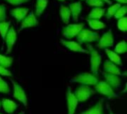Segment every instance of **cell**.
<instances>
[{
    "label": "cell",
    "instance_id": "1",
    "mask_svg": "<svg viewBox=\"0 0 127 114\" xmlns=\"http://www.w3.org/2000/svg\"><path fill=\"white\" fill-rule=\"evenodd\" d=\"M77 39L80 44L89 43L98 41L100 39V35L97 33L94 32L91 30L83 28L77 35Z\"/></svg>",
    "mask_w": 127,
    "mask_h": 114
},
{
    "label": "cell",
    "instance_id": "2",
    "mask_svg": "<svg viewBox=\"0 0 127 114\" xmlns=\"http://www.w3.org/2000/svg\"><path fill=\"white\" fill-rule=\"evenodd\" d=\"M72 82H77L80 83L83 85H95L98 82V78L96 75H93L92 73L89 72H84L80 73L77 75H76L74 78L71 80Z\"/></svg>",
    "mask_w": 127,
    "mask_h": 114
},
{
    "label": "cell",
    "instance_id": "3",
    "mask_svg": "<svg viewBox=\"0 0 127 114\" xmlns=\"http://www.w3.org/2000/svg\"><path fill=\"white\" fill-rule=\"evenodd\" d=\"M88 47H89V53L91 55L90 62H91L92 72L95 75H98V71L102 60L101 56L100 55L98 52L95 50L93 47H92L91 46H89Z\"/></svg>",
    "mask_w": 127,
    "mask_h": 114
},
{
    "label": "cell",
    "instance_id": "4",
    "mask_svg": "<svg viewBox=\"0 0 127 114\" xmlns=\"http://www.w3.org/2000/svg\"><path fill=\"white\" fill-rule=\"evenodd\" d=\"M83 23H77V24H70L63 28V35L66 39H72L79 34V32L83 28Z\"/></svg>",
    "mask_w": 127,
    "mask_h": 114
},
{
    "label": "cell",
    "instance_id": "5",
    "mask_svg": "<svg viewBox=\"0 0 127 114\" xmlns=\"http://www.w3.org/2000/svg\"><path fill=\"white\" fill-rule=\"evenodd\" d=\"M95 93V91L92 90L89 86L87 85H82L80 86L74 93L80 102H83L87 101L92 95Z\"/></svg>",
    "mask_w": 127,
    "mask_h": 114
},
{
    "label": "cell",
    "instance_id": "6",
    "mask_svg": "<svg viewBox=\"0 0 127 114\" xmlns=\"http://www.w3.org/2000/svg\"><path fill=\"white\" fill-rule=\"evenodd\" d=\"M95 88L96 92L106 97H109V98L118 97V96L115 93L113 88H112L106 81H98L95 85Z\"/></svg>",
    "mask_w": 127,
    "mask_h": 114
},
{
    "label": "cell",
    "instance_id": "7",
    "mask_svg": "<svg viewBox=\"0 0 127 114\" xmlns=\"http://www.w3.org/2000/svg\"><path fill=\"white\" fill-rule=\"evenodd\" d=\"M11 83H12L13 88V96L15 99H16L18 101L22 102L25 107H27L28 106V99H27V96H26L25 92L23 90L22 87L20 84H19L18 83H16V81H14L13 80H11Z\"/></svg>",
    "mask_w": 127,
    "mask_h": 114
},
{
    "label": "cell",
    "instance_id": "8",
    "mask_svg": "<svg viewBox=\"0 0 127 114\" xmlns=\"http://www.w3.org/2000/svg\"><path fill=\"white\" fill-rule=\"evenodd\" d=\"M67 99V107H68V114H74L76 108L78 105V100L77 99L75 95L72 93L71 87H68L66 93Z\"/></svg>",
    "mask_w": 127,
    "mask_h": 114
},
{
    "label": "cell",
    "instance_id": "9",
    "mask_svg": "<svg viewBox=\"0 0 127 114\" xmlns=\"http://www.w3.org/2000/svg\"><path fill=\"white\" fill-rule=\"evenodd\" d=\"M17 39V35H16V31L14 29V28L13 26H10L7 33L5 36L4 38V41L6 43V46H7V52L10 53L11 52L13 46L16 43Z\"/></svg>",
    "mask_w": 127,
    "mask_h": 114
},
{
    "label": "cell",
    "instance_id": "10",
    "mask_svg": "<svg viewBox=\"0 0 127 114\" xmlns=\"http://www.w3.org/2000/svg\"><path fill=\"white\" fill-rule=\"evenodd\" d=\"M37 25H38V20L36 19V16L35 13L33 11H31L29 13V14H27V16L22 20L20 31L27 28L35 27Z\"/></svg>",
    "mask_w": 127,
    "mask_h": 114
},
{
    "label": "cell",
    "instance_id": "11",
    "mask_svg": "<svg viewBox=\"0 0 127 114\" xmlns=\"http://www.w3.org/2000/svg\"><path fill=\"white\" fill-rule=\"evenodd\" d=\"M114 44L113 34L111 30L106 32L101 38L99 39L98 47L100 49H106L107 47H112Z\"/></svg>",
    "mask_w": 127,
    "mask_h": 114
},
{
    "label": "cell",
    "instance_id": "12",
    "mask_svg": "<svg viewBox=\"0 0 127 114\" xmlns=\"http://www.w3.org/2000/svg\"><path fill=\"white\" fill-rule=\"evenodd\" d=\"M61 43L68 49L69 50L74 52H80V53H89V51L83 49L81 45L75 41H70V40H61Z\"/></svg>",
    "mask_w": 127,
    "mask_h": 114
},
{
    "label": "cell",
    "instance_id": "13",
    "mask_svg": "<svg viewBox=\"0 0 127 114\" xmlns=\"http://www.w3.org/2000/svg\"><path fill=\"white\" fill-rule=\"evenodd\" d=\"M104 78L106 79V82L112 87V88H118L121 84V79L118 75L103 72Z\"/></svg>",
    "mask_w": 127,
    "mask_h": 114
},
{
    "label": "cell",
    "instance_id": "14",
    "mask_svg": "<svg viewBox=\"0 0 127 114\" xmlns=\"http://www.w3.org/2000/svg\"><path fill=\"white\" fill-rule=\"evenodd\" d=\"M103 99L98 101L94 106L81 112L80 114H103Z\"/></svg>",
    "mask_w": 127,
    "mask_h": 114
},
{
    "label": "cell",
    "instance_id": "15",
    "mask_svg": "<svg viewBox=\"0 0 127 114\" xmlns=\"http://www.w3.org/2000/svg\"><path fill=\"white\" fill-rule=\"evenodd\" d=\"M10 14L18 22L22 21L28 14V8L27 7H16L10 10Z\"/></svg>",
    "mask_w": 127,
    "mask_h": 114
},
{
    "label": "cell",
    "instance_id": "16",
    "mask_svg": "<svg viewBox=\"0 0 127 114\" xmlns=\"http://www.w3.org/2000/svg\"><path fill=\"white\" fill-rule=\"evenodd\" d=\"M68 7L70 9L71 14L72 15L73 19L75 22H77L78 21L79 16H80V13L82 11V9H83L81 2H80V1H75V2L71 3L69 4V7Z\"/></svg>",
    "mask_w": 127,
    "mask_h": 114
},
{
    "label": "cell",
    "instance_id": "17",
    "mask_svg": "<svg viewBox=\"0 0 127 114\" xmlns=\"http://www.w3.org/2000/svg\"><path fill=\"white\" fill-rule=\"evenodd\" d=\"M103 68H104L105 72L116 75H121V72L120 69L117 66V65L113 63L112 62H111L109 60H106L105 61L104 65H103Z\"/></svg>",
    "mask_w": 127,
    "mask_h": 114
},
{
    "label": "cell",
    "instance_id": "18",
    "mask_svg": "<svg viewBox=\"0 0 127 114\" xmlns=\"http://www.w3.org/2000/svg\"><path fill=\"white\" fill-rule=\"evenodd\" d=\"M1 105L3 110L9 114H13L17 108V105L13 101L8 99H3L1 101Z\"/></svg>",
    "mask_w": 127,
    "mask_h": 114
},
{
    "label": "cell",
    "instance_id": "19",
    "mask_svg": "<svg viewBox=\"0 0 127 114\" xmlns=\"http://www.w3.org/2000/svg\"><path fill=\"white\" fill-rule=\"evenodd\" d=\"M60 15L61 16L63 22L65 24L68 25L69 22V20H70V17L71 16L69 7L64 6V5H61L60 8Z\"/></svg>",
    "mask_w": 127,
    "mask_h": 114
},
{
    "label": "cell",
    "instance_id": "20",
    "mask_svg": "<svg viewBox=\"0 0 127 114\" xmlns=\"http://www.w3.org/2000/svg\"><path fill=\"white\" fill-rule=\"evenodd\" d=\"M105 52H106V55L109 59V60H110L111 62H112L113 63H115L116 65H121L122 64L121 58L118 55V54H117L116 52H115L112 50H109L108 49H106Z\"/></svg>",
    "mask_w": 127,
    "mask_h": 114
},
{
    "label": "cell",
    "instance_id": "21",
    "mask_svg": "<svg viewBox=\"0 0 127 114\" xmlns=\"http://www.w3.org/2000/svg\"><path fill=\"white\" fill-rule=\"evenodd\" d=\"M105 13V9L102 7H95L88 16L89 19H100Z\"/></svg>",
    "mask_w": 127,
    "mask_h": 114
},
{
    "label": "cell",
    "instance_id": "22",
    "mask_svg": "<svg viewBox=\"0 0 127 114\" xmlns=\"http://www.w3.org/2000/svg\"><path fill=\"white\" fill-rule=\"evenodd\" d=\"M48 0H36V11L35 15L36 16H40L45 11L47 4Z\"/></svg>",
    "mask_w": 127,
    "mask_h": 114
},
{
    "label": "cell",
    "instance_id": "23",
    "mask_svg": "<svg viewBox=\"0 0 127 114\" xmlns=\"http://www.w3.org/2000/svg\"><path fill=\"white\" fill-rule=\"evenodd\" d=\"M87 22L89 26L94 30H100L103 29L106 27V24L103 22L100 21L99 19H87Z\"/></svg>",
    "mask_w": 127,
    "mask_h": 114
},
{
    "label": "cell",
    "instance_id": "24",
    "mask_svg": "<svg viewBox=\"0 0 127 114\" xmlns=\"http://www.w3.org/2000/svg\"><path fill=\"white\" fill-rule=\"evenodd\" d=\"M13 57H7V56L0 54V65L3 66L4 68H6V69L9 68L13 63Z\"/></svg>",
    "mask_w": 127,
    "mask_h": 114
},
{
    "label": "cell",
    "instance_id": "25",
    "mask_svg": "<svg viewBox=\"0 0 127 114\" xmlns=\"http://www.w3.org/2000/svg\"><path fill=\"white\" fill-rule=\"evenodd\" d=\"M10 26V22H0V35L2 38V40H4L5 36L7 33V31Z\"/></svg>",
    "mask_w": 127,
    "mask_h": 114
},
{
    "label": "cell",
    "instance_id": "26",
    "mask_svg": "<svg viewBox=\"0 0 127 114\" xmlns=\"http://www.w3.org/2000/svg\"><path fill=\"white\" fill-rule=\"evenodd\" d=\"M127 50V44L125 40H122L119 42L115 48V52L117 54H124Z\"/></svg>",
    "mask_w": 127,
    "mask_h": 114
},
{
    "label": "cell",
    "instance_id": "27",
    "mask_svg": "<svg viewBox=\"0 0 127 114\" xmlns=\"http://www.w3.org/2000/svg\"><path fill=\"white\" fill-rule=\"evenodd\" d=\"M121 4L120 3H117V4H115L113 5H112L111 7H109L107 10V12L106 13V17L107 19H111L112 16H114L115 13H116L117 10L121 7Z\"/></svg>",
    "mask_w": 127,
    "mask_h": 114
},
{
    "label": "cell",
    "instance_id": "28",
    "mask_svg": "<svg viewBox=\"0 0 127 114\" xmlns=\"http://www.w3.org/2000/svg\"><path fill=\"white\" fill-rule=\"evenodd\" d=\"M118 28L119 30L126 32L127 31V18L124 16L118 19Z\"/></svg>",
    "mask_w": 127,
    "mask_h": 114
},
{
    "label": "cell",
    "instance_id": "29",
    "mask_svg": "<svg viewBox=\"0 0 127 114\" xmlns=\"http://www.w3.org/2000/svg\"><path fill=\"white\" fill-rule=\"evenodd\" d=\"M127 5H124V6H121L116 11V13H115L114 16L115 19H120L121 17H124V15L127 13Z\"/></svg>",
    "mask_w": 127,
    "mask_h": 114
},
{
    "label": "cell",
    "instance_id": "30",
    "mask_svg": "<svg viewBox=\"0 0 127 114\" xmlns=\"http://www.w3.org/2000/svg\"><path fill=\"white\" fill-rule=\"evenodd\" d=\"M10 92V88L7 82H5L0 76V93L7 94Z\"/></svg>",
    "mask_w": 127,
    "mask_h": 114
},
{
    "label": "cell",
    "instance_id": "31",
    "mask_svg": "<svg viewBox=\"0 0 127 114\" xmlns=\"http://www.w3.org/2000/svg\"><path fill=\"white\" fill-rule=\"evenodd\" d=\"M86 1L89 6L95 7H101L104 4V2L101 0H86Z\"/></svg>",
    "mask_w": 127,
    "mask_h": 114
},
{
    "label": "cell",
    "instance_id": "32",
    "mask_svg": "<svg viewBox=\"0 0 127 114\" xmlns=\"http://www.w3.org/2000/svg\"><path fill=\"white\" fill-rule=\"evenodd\" d=\"M6 18V7L4 4H0V22L5 21Z\"/></svg>",
    "mask_w": 127,
    "mask_h": 114
},
{
    "label": "cell",
    "instance_id": "33",
    "mask_svg": "<svg viewBox=\"0 0 127 114\" xmlns=\"http://www.w3.org/2000/svg\"><path fill=\"white\" fill-rule=\"evenodd\" d=\"M7 2H8L10 4L13 5H19V4H22L24 3L28 2L30 0H4Z\"/></svg>",
    "mask_w": 127,
    "mask_h": 114
},
{
    "label": "cell",
    "instance_id": "34",
    "mask_svg": "<svg viewBox=\"0 0 127 114\" xmlns=\"http://www.w3.org/2000/svg\"><path fill=\"white\" fill-rule=\"evenodd\" d=\"M0 75L3 76H12V73L10 70L7 69L6 68H4L0 65Z\"/></svg>",
    "mask_w": 127,
    "mask_h": 114
},
{
    "label": "cell",
    "instance_id": "35",
    "mask_svg": "<svg viewBox=\"0 0 127 114\" xmlns=\"http://www.w3.org/2000/svg\"><path fill=\"white\" fill-rule=\"evenodd\" d=\"M117 1L118 3H122V4H127V0H115Z\"/></svg>",
    "mask_w": 127,
    "mask_h": 114
},
{
    "label": "cell",
    "instance_id": "36",
    "mask_svg": "<svg viewBox=\"0 0 127 114\" xmlns=\"http://www.w3.org/2000/svg\"><path fill=\"white\" fill-rule=\"evenodd\" d=\"M102 1H103V2H106V3H107V4H112V2L110 1V0H101Z\"/></svg>",
    "mask_w": 127,
    "mask_h": 114
},
{
    "label": "cell",
    "instance_id": "37",
    "mask_svg": "<svg viewBox=\"0 0 127 114\" xmlns=\"http://www.w3.org/2000/svg\"><path fill=\"white\" fill-rule=\"evenodd\" d=\"M25 114V111H22V112H21L20 114Z\"/></svg>",
    "mask_w": 127,
    "mask_h": 114
},
{
    "label": "cell",
    "instance_id": "38",
    "mask_svg": "<svg viewBox=\"0 0 127 114\" xmlns=\"http://www.w3.org/2000/svg\"><path fill=\"white\" fill-rule=\"evenodd\" d=\"M109 114H113V112H112V111H110V112H109Z\"/></svg>",
    "mask_w": 127,
    "mask_h": 114
},
{
    "label": "cell",
    "instance_id": "39",
    "mask_svg": "<svg viewBox=\"0 0 127 114\" xmlns=\"http://www.w3.org/2000/svg\"><path fill=\"white\" fill-rule=\"evenodd\" d=\"M59 1H65V0H59Z\"/></svg>",
    "mask_w": 127,
    "mask_h": 114
},
{
    "label": "cell",
    "instance_id": "40",
    "mask_svg": "<svg viewBox=\"0 0 127 114\" xmlns=\"http://www.w3.org/2000/svg\"><path fill=\"white\" fill-rule=\"evenodd\" d=\"M0 108H1V102H0Z\"/></svg>",
    "mask_w": 127,
    "mask_h": 114
},
{
    "label": "cell",
    "instance_id": "41",
    "mask_svg": "<svg viewBox=\"0 0 127 114\" xmlns=\"http://www.w3.org/2000/svg\"></svg>",
    "mask_w": 127,
    "mask_h": 114
}]
</instances>
